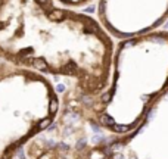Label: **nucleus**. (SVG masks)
<instances>
[{"instance_id":"obj_1","label":"nucleus","mask_w":168,"mask_h":159,"mask_svg":"<svg viewBox=\"0 0 168 159\" xmlns=\"http://www.w3.org/2000/svg\"><path fill=\"white\" fill-rule=\"evenodd\" d=\"M115 40L94 16L56 0H0V60L41 75L69 78L75 91L109 85Z\"/></svg>"},{"instance_id":"obj_4","label":"nucleus","mask_w":168,"mask_h":159,"mask_svg":"<svg viewBox=\"0 0 168 159\" xmlns=\"http://www.w3.org/2000/svg\"><path fill=\"white\" fill-rule=\"evenodd\" d=\"M96 19L114 40L164 30L168 0H96Z\"/></svg>"},{"instance_id":"obj_5","label":"nucleus","mask_w":168,"mask_h":159,"mask_svg":"<svg viewBox=\"0 0 168 159\" xmlns=\"http://www.w3.org/2000/svg\"><path fill=\"white\" fill-rule=\"evenodd\" d=\"M56 2L62 6L65 7H69V9H81V7H86L88 6L92 2H94V0H56Z\"/></svg>"},{"instance_id":"obj_3","label":"nucleus","mask_w":168,"mask_h":159,"mask_svg":"<svg viewBox=\"0 0 168 159\" xmlns=\"http://www.w3.org/2000/svg\"><path fill=\"white\" fill-rule=\"evenodd\" d=\"M86 159H168V90L153 102L134 130L94 144Z\"/></svg>"},{"instance_id":"obj_2","label":"nucleus","mask_w":168,"mask_h":159,"mask_svg":"<svg viewBox=\"0 0 168 159\" xmlns=\"http://www.w3.org/2000/svg\"><path fill=\"white\" fill-rule=\"evenodd\" d=\"M168 90V30L118 40L108 88L84 97L96 124L124 134L134 130L153 102Z\"/></svg>"}]
</instances>
